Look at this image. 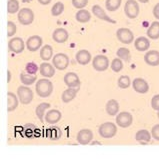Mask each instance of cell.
Here are the masks:
<instances>
[{"mask_svg":"<svg viewBox=\"0 0 159 159\" xmlns=\"http://www.w3.org/2000/svg\"><path fill=\"white\" fill-rule=\"evenodd\" d=\"M157 116H158V118H159V110H158V113H157Z\"/></svg>","mask_w":159,"mask_h":159,"instance_id":"cell-49","label":"cell"},{"mask_svg":"<svg viewBox=\"0 0 159 159\" xmlns=\"http://www.w3.org/2000/svg\"><path fill=\"white\" fill-rule=\"evenodd\" d=\"M52 64L58 70H65L69 65V57L64 53H57L52 58Z\"/></svg>","mask_w":159,"mask_h":159,"instance_id":"cell-6","label":"cell"},{"mask_svg":"<svg viewBox=\"0 0 159 159\" xmlns=\"http://www.w3.org/2000/svg\"><path fill=\"white\" fill-rule=\"evenodd\" d=\"M138 1L140 3H147V2H149V0H138Z\"/></svg>","mask_w":159,"mask_h":159,"instance_id":"cell-47","label":"cell"},{"mask_svg":"<svg viewBox=\"0 0 159 159\" xmlns=\"http://www.w3.org/2000/svg\"><path fill=\"white\" fill-rule=\"evenodd\" d=\"M48 108H50V104L47 103V102L40 103L39 105L36 107L35 113H36V116L38 117V119L40 121H43L44 115H45V111H46V109H48Z\"/></svg>","mask_w":159,"mask_h":159,"instance_id":"cell-29","label":"cell"},{"mask_svg":"<svg viewBox=\"0 0 159 159\" xmlns=\"http://www.w3.org/2000/svg\"><path fill=\"white\" fill-rule=\"evenodd\" d=\"M75 59L78 64L80 65H87L88 63L91 61L92 59V56L90 52L88 50H86V49H81L78 52L76 53L75 55Z\"/></svg>","mask_w":159,"mask_h":159,"instance_id":"cell-19","label":"cell"},{"mask_svg":"<svg viewBox=\"0 0 159 159\" xmlns=\"http://www.w3.org/2000/svg\"><path fill=\"white\" fill-rule=\"evenodd\" d=\"M18 21L22 25H30L34 20V13L30 8H22L18 12Z\"/></svg>","mask_w":159,"mask_h":159,"instance_id":"cell-5","label":"cell"},{"mask_svg":"<svg viewBox=\"0 0 159 159\" xmlns=\"http://www.w3.org/2000/svg\"><path fill=\"white\" fill-rule=\"evenodd\" d=\"M144 61L149 66H158L159 65V51L149 50L145 53Z\"/></svg>","mask_w":159,"mask_h":159,"instance_id":"cell-16","label":"cell"},{"mask_svg":"<svg viewBox=\"0 0 159 159\" xmlns=\"http://www.w3.org/2000/svg\"><path fill=\"white\" fill-rule=\"evenodd\" d=\"M20 80L21 82L23 83L24 85H31L35 83L37 81V76L35 74H29V73H20Z\"/></svg>","mask_w":159,"mask_h":159,"instance_id":"cell-30","label":"cell"},{"mask_svg":"<svg viewBox=\"0 0 159 159\" xmlns=\"http://www.w3.org/2000/svg\"><path fill=\"white\" fill-rule=\"evenodd\" d=\"M42 42L43 40L42 38L38 35H32L27 39L26 41V47L30 52H35L37 51L38 49L41 48L42 46Z\"/></svg>","mask_w":159,"mask_h":159,"instance_id":"cell-11","label":"cell"},{"mask_svg":"<svg viewBox=\"0 0 159 159\" xmlns=\"http://www.w3.org/2000/svg\"><path fill=\"white\" fill-rule=\"evenodd\" d=\"M68 38H69V34L64 28H57L52 33V39L56 43H65Z\"/></svg>","mask_w":159,"mask_h":159,"instance_id":"cell-18","label":"cell"},{"mask_svg":"<svg viewBox=\"0 0 159 159\" xmlns=\"http://www.w3.org/2000/svg\"><path fill=\"white\" fill-rule=\"evenodd\" d=\"M11 80V72L10 71H7V82H10Z\"/></svg>","mask_w":159,"mask_h":159,"instance_id":"cell-45","label":"cell"},{"mask_svg":"<svg viewBox=\"0 0 159 159\" xmlns=\"http://www.w3.org/2000/svg\"><path fill=\"white\" fill-rule=\"evenodd\" d=\"M92 66L96 71H105L109 67V60L105 55H96L92 60Z\"/></svg>","mask_w":159,"mask_h":159,"instance_id":"cell-9","label":"cell"},{"mask_svg":"<svg viewBox=\"0 0 159 159\" xmlns=\"http://www.w3.org/2000/svg\"><path fill=\"white\" fill-rule=\"evenodd\" d=\"M132 87L134 89V91L140 94H145L148 92L149 90V84L147 83L146 80H144L143 78H135L132 81Z\"/></svg>","mask_w":159,"mask_h":159,"instance_id":"cell-13","label":"cell"},{"mask_svg":"<svg viewBox=\"0 0 159 159\" xmlns=\"http://www.w3.org/2000/svg\"><path fill=\"white\" fill-rule=\"evenodd\" d=\"M72 5L77 9H83L88 4V0H72Z\"/></svg>","mask_w":159,"mask_h":159,"instance_id":"cell-40","label":"cell"},{"mask_svg":"<svg viewBox=\"0 0 159 159\" xmlns=\"http://www.w3.org/2000/svg\"><path fill=\"white\" fill-rule=\"evenodd\" d=\"M79 91V87H68V89H65L62 92L61 95V100L64 103H69L76 97L77 93Z\"/></svg>","mask_w":159,"mask_h":159,"instance_id":"cell-21","label":"cell"},{"mask_svg":"<svg viewBox=\"0 0 159 159\" xmlns=\"http://www.w3.org/2000/svg\"><path fill=\"white\" fill-rule=\"evenodd\" d=\"M75 19L76 21H78L79 23H86L91 19V14L88 10L86 9H80L76 12L75 14Z\"/></svg>","mask_w":159,"mask_h":159,"instance_id":"cell-28","label":"cell"},{"mask_svg":"<svg viewBox=\"0 0 159 159\" xmlns=\"http://www.w3.org/2000/svg\"><path fill=\"white\" fill-rule=\"evenodd\" d=\"M152 135L150 134L148 130L146 129H141L136 132L135 134V139L136 141L141 142V143H145V142H149L151 140Z\"/></svg>","mask_w":159,"mask_h":159,"instance_id":"cell-27","label":"cell"},{"mask_svg":"<svg viewBox=\"0 0 159 159\" xmlns=\"http://www.w3.org/2000/svg\"><path fill=\"white\" fill-rule=\"evenodd\" d=\"M134 47L137 51L143 52V51H147L149 47H150V41L147 37H144V36H140V37L136 38L134 41Z\"/></svg>","mask_w":159,"mask_h":159,"instance_id":"cell-20","label":"cell"},{"mask_svg":"<svg viewBox=\"0 0 159 159\" xmlns=\"http://www.w3.org/2000/svg\"><path fill=\"white\" fill-rule=\"evenodd\" d=\"M40 58L43 61H48L53 58V48L51 45H44L40 48Z\"/></svg>","mask_w":159,"mask_h":159,"instance_id":"cell-26","label":"cell"},{"mask_svg":"<svg viewBox=\"0 0 159 159\" xmlns=\"http://www.w3.org/2000/svg\"><path fill=\"white\" fill-rule=\"evenodd\" d=\"M116 37L123 44H130L134 41V34L128 28H119L116 31Z\"/></svg>","mask_w":159,"mask_h":159,"instance_id":"cell-7","label":"cell"},{"mask_svg":"<svg viewBox=\"0 0 159 159\" xmlns=\"http://www.w3.org/2000/svg\"><path fill=\"white\" fill-rule=\"evenodd\" d=\"M146 34L149 39L156 40L159 38V21L152 22L151 25L148 27Z\"/></svg>","mask_w":159,"mask_h":159,"instance_id":"cell-25","label":"cell"},{"mask_svg":"<svg viewBox=\"0 0 159 159\" xmlns=\"http://www.w3.org/2000/svg\"><path fill=\"white\" fill-rule=\"evenodd\" d=\"M91 10H92L93 15L95 17H97L98 19H101L103 21H106V22H109V23H113V24L116 23L115 20H113L112 18H110L106 14V12L104 11V9L100 5H93L92 8H91Z\"/></svg>","mask_w":159,"mask_h":159,"instance_id":"cell-14","label":"cell"},{"mask_svg":"<svg viewBox=\"0 0 159 159\" xmlns=\"http://www.w3.org/2000/svg\"><path fill=\"white\" fill-rule=\"evenodd\" d=\"M18 96L13 93V92H8L7 93V111L12 112L18 107Z\"/></svg>","mask_w":159,"mask_h":159,"instance_id":"cell-24","label":"cell"},{"mask_svg":"<svg viewBox=\"0 0 159 159\" xmlns=\"http://www.w3.org/2000/svg\"><path fill=\"white\" fill-rule=\"evenodd\" d=\"M39 72L45 78H51L55 74V67L53 64H50L48 62H43L39 66Z\"/></svg>","mask_w":159,"mask_h":159,"instance_id":"cell-17","label":"cell"},{"mask_svg":"<svg viewBox=\"0 0 159 159\" xmlns=\"http://www.w3.org/2000/svg\"><path fill=\"white\" fill-rule=\"evenodd\" d=\"M19 2L17 0H8L7 2V12L9 14H14L16 12H19Z\"/></svg>","mask_w":159,"mask_h":159,"instance_id":"cell-34","label":"cell"},{"mask_svg":"<svg viewBox=\"0 0 159 159\" xmlns=\"http://www.w3.org/2000/svg\"><path fill=\"white\" fill-rule=\"evenodd\" d=\"M63 11H64V4L62 2H56L51 8V14L54 17H57L59 15H61Z\"/></svg>","mask_w":159,"mask_h":159,"instance_id":"cell-36","label":"cell"},{"mask_svg":"<svg viewBox=\"0 0 159 159\" xmlns=\"http://www.w3.org/2000/svg\"><path fill=\"white\" fill-rule=\"evenodd\" d=\"M139 4L135 0H127L124 5V13L129 19H135L139 15Z\"/></svg>","mask_w":159,"mask_h":159,"instance_id":"cell-4","label":"cell"},{"mask_svg":"<svg viewBox=\"0 0 159 159\" xmlns=\"http://www.w3.org/2000/svg\"><path fill=\"white\" fill-rule=\"evenodd\" d=\"M25 43L21 37H13L8 41V49L15 54H19L24 51Z\"/></svg>","mask_w":159,"mask_h":159,"instance_id":"cell-8","label":"cell"},{"mask_svg":"<svg viewBox=\"0 0 159 159\" xmlns=\"http://www.w3.org/2000/svg\"><path fill=\"white\" fill-rule=\"evenodd\" d=\"M98 133L103 138H112L117 133V126L113 122H104L99 126Z\"/></svg>","mask_w":159,"mask_h":159,"instance_id":"cell-2","label":"cell"},{"mask_svg":"<svg viewBox=\"0 0 159 159\" xmlns=\"http://www.w3.org/2000/svg\"><path fill=\"white\" fill-rule=\"evenodd\" d=\"M133 122V116L131 115V113L129 112H120L118 113V115L116 116V124L121 127V128H127L129 127Z\"/></svg>","mask_w":159,"mask_h":159,"instance_id":"cell-10","label":"cell"},{"mask_svg":"<svg viewBox=\"0 0 159 159\" xmlns=\"http://www.w3.org/2000/svg\"><path fill=\"white\" fill-rule=\"evenodd\" d=\"M152 12H153L154 17L159 20V2L157 4H155V6L153 7V11Z\"/></svg>","mask_w":159,"mask_h":159,"instance_id":"cell-43","label":"cell"},{"mask_svg":"<svg viewBox=\"0 0 159 159\" xmlns=\"http://www.w3.org/2000/svg\"><path fill=\"white\" fill-rule=\"evenodd\" d=\"M121 3H122V0H106L105 7L108 11L114 12L121 6Z\"/></svg>","mask_w":159,"mask_h":159,"instance_id":"cell-31","label":"cell"},{"mask_svg":"<svg viewBox=\"0 0 159 159\" xmlns=\"http://www.w3.org/2000/svg\"><path fill=\"white\" fill-rule=\"evenodd\" d=\"M111 69L116 72V73H118V72H120L122 69H123V62H122V59H120L119 57L117 58H114L111 62Z\"/></svg>","mask_w":159,"mask_h":159,"instance_id":"cell-37","label":"cell"},{"mask_svg":"<svg viewBox=\"0 0 159 159\" xmlns=\"http://www.w3.org/2000/svg\"><path fill=\"white\" fill-rule=\"evenodd\" d=\"M46 135L51 140H58L61 136V130L58 127H51V128H48Z\"/></svg>","mask_w":159,"mask_h":159,"instance_id":"cell-33","label":"cell"},{"mask_svg":"<svg viewBox=\"0 0 159 159\" xmlns=\"http://www.w3.org/2000/svg\"><path fill=\"white\" fill-rule=\"evenodd\" d=\"M37 1L40 3V4H42V5H48L49 3H50L52 0H37Z\"/></svg>","mask_w":159,"mask_h":159,"instance_id":"cell-44","label":"cell"},{"mask_svg":"<svg viewBox=\"0 0 159 159\" xmlns=\"http://www.w3.org/2000/svg\"><path fill=\"white\" fill-rule=\"evenodd\" d=\"M93 132L90 129H81L77 134L76 140L81 145H87L92 141Z\"/></svg>","mask_w":159,"mask_h":159,"instance_id":"cell-12","label":"cell"},{"mask_svg":"<svg viewBox=\"0 0 159 159\" xmlns=\"http://www.w3.org/2000/svg\"><path fill=\"white\" fill-rule=\"evenodd\" d=\"M25 71L29 74H36L38 71V65L35 62H28L25 66Z\"/></svg>","mask_w":159,"mask_h":159,"instance_id":"cell-38","label":"cell"},{"mask_svg":"<svg viewBox=\"0 0 159 159\" xmlns=\"http://www.w3.org/2000/svg\"><path fill=\"white\" fill-rule=\"evenodd\" d=\"M131 84V80L129 78V76L127 75H121L119 78H118V81H117V85L118 87L121 88V89H126L128 88Z\"/></svg>","mask_w":159,"mask_h":159,"instance_id":"cell-35","label":"cell"},{"mask_svg":"<svg viewBox=\"0 0 159 159\" xmlns=\"http://www.w3.org/2000/svg\"><path fill=\"white\" fill-rule=\"evenodd\" d=\"M63 80H64V83L66 86H68V87H73V88L79 87L81 83L79 76L76 73H74V72H68V73H66Z\"/></svg>","mask_w":159,"mask_h":159,"instance_id":"cell-15","label":"cell"},{"mask_svg":"<svg viewBox=\"0 0 159 159\" xmlns=\"http://www.w3.org/2000/svg\"><path fill=\"white\" fill-rule=\"evenodd\" d=\"M35 90L39 97L46 98L50 96L53 92V84L47 78L39 79L38 81H36Z\"/></svg>","mask_w":159,"mask_h":159,"instance_id":"cell-1","label":"cell"},{"mask_svg":"<svg viewBox=\"0 0 159 159\" xmlns=\"http://www.w3.org/2000/svg\"><path fill=\"white\" fill-rule=\"evenodd\" d=\"M116 55L117 57H119L122 60H124L126 62L130 61L131 59V54H130V50L128 48H125V47H121L117 50L116 52Z\"/></svg>","mask_w":159,"mask_h":159,"instance_id":"cell-32","label":"cell"},{"mask_svg":"<svg viewBox=\"0 0 159 159\" xmlns=\"http://www.w3.org/2000/svg\"><path fill=\"white\" fill-rule=\"evenodd\" d=\"M16 30H17V27H16V24L14 23V22L8 21L7 22V36L8 37H12V36H14V34L16 33Z\"/></svg>","mask_w":159,"mask_h":159,"instance_id":"cell-39","label":"cell"},{"mask_svg":"<svg viewBox=\"0 0 159 159\" xmlns=\"http://www.w3.org/2000/svg\"><path fill=\"white\" fill-rule=\"evenodd\" d=\"M32 0H22V2H24V3H28V2H31Z\"/></svg>","mask_w":159,"mask_h":159,"instance_id":"cell-48","label":"cell"},{"mask_svg":"<svg viewBox=\"0 0 159 159\" xmlns=\"http://www.w3.org/2000/svg\"><path fill=\"white\" fill-rule=\"evenodd\" d=\"M17 96L19 98V101L23 105H27V104H30L33 100V91L29 87H27V85H21L17 88Z\"/></svg>","mask_w":159,"mask_h":159,"instance_id":"cell-3","label":"cell"},{"mask_svg":"<svg viewBox=\"0 0 159 159\" xmlns=\"http://www.w3.org/2000/svg\"><path fill=\"white\" fill-rule=\"evenodd\" d=\"M90 144H91V145H95V144H98V145H102L100 142H99V141H93V142H91V143H90Z\"/></svg>","mask_w":159,"mask_h":159,"instance_id":"cell-46","label":"cell"},{"mask_svg":"<svg viewBox=\"0 0 159 159\" xmlns=\"http://www.w3.org/2000/svg\"><path fill=\"white\" fill-rule=\"evenodd\" d=\"M119 108H120L119 103H118V101L115 100V99H110V100H108L105 105L106 113L110 116L116 115L117 113L119 112Z\"/></svg>","mask_w":159,"mask_h":159,"instance_id":"cell-23","label":"cell"},{"mask_svg":"<svg viewBox=\"0 0 159 159\" xmlns=\"http://www.w3.org/2000/svg\"><path fill=\"white\" fill-rule=\"evenodd\" d=\"M151 107L154 110L158 111L159 110V94L154 95L151 99Z\"/></svg>","mask_w":159,"mask_h":159,"instance_id":"cell-41","label":"cell"},{"mask_svg":"<svg viewBox=\"0 0 159 159\" xmlns=\"http://www.w3.org/2000/svg\"><path fill=\"white\" fill-rule=\"evenodd\" d=\"M62 117L61 112L57 110V109H52V110H49L46 115H45V121L49 124H56L57 122L60 121Z\"/></svg>","mask_w":159,"mask_h":159,"instance_id":"cell-22","label":"cell"},{"mask_svg":"<svg viewBox=\"0 0 159 159\" xmlns=\"http://www.w3.org/2000/svg\"><path fill=\"white\" fill-rule=\"evenodd\" d=\"M151 135L152 138H154L157 141H159V124H156L152 127L151 129Z\"/></svg>","mask_w":159,"mask_h":159,"instance_id":"cell-42","label":"cell"}]
</instances>
